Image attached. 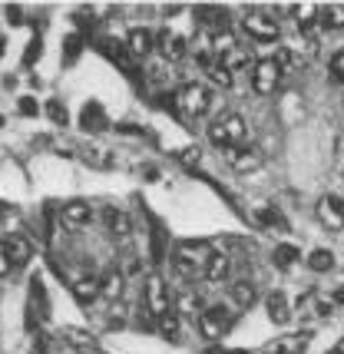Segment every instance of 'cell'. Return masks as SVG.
<instances>
[{
    "instance_id": "6da1fadb",
    "label": "cell",
    "mask_w": 344,
    "mask_h": 354,
    "mask_svg": "<svg viewBox=\"0 0 344 354\" xmlns=\"http://www.w3.org/2000/svg\"><path fill=\"white\" fill-rule=\"evenodd\" d=\"M172 100H175V113L186 116V120H199L212 106V93L205 90L202 83H182Z\"/></svg>"
},
{
    "instance_id": "7a4b0ae2",
    "label": "cell",
    "mask_w": 344,
    "mask_h": 354,
    "mask_svg": "<svg viewBox=\"0 0 344 354\" xmlns=\"http://www.w3.org/2000/svg\"><path fill=\"white\" fill-rule=\"evenodd\" d=\"M209 139L222 146V149H235V146H245V139H249V123L238 116V113H229V116H222L216 123L209 126Z\"/></svg>"
},
{
    "instance_id": "3957f363",
    "label": "cell",
    "mask_w": 344,
    "mask_h": 354,
    "mask_svg": "<svg viewBox=\"0 0 344 354\" xmlns=\"http://www.w3.org/2000/svg\"><path fill=\"white\" fill-rule=\"evenodd\" d=\"M209 252H212V248H205V245H182V248H175V252H172V272H175V278H182V281L199 278V275H202V268H205Z\"/></svg>"
},
{
    "instance_id": "277c9868",
    "label": "cell",
    "mask_w": 344,
    "mask_h": 354,
    "mask_svg": "<svg viewBox=\"0 0 344 354\" xmlns=\"http://www.w3.org/2000/svg\"><path fill=\"white\" fill-rule=\"evenodd\" d=\"M229 328H232V311L225 308V305H209V308L199 315V331H202V338H209V341H219Z\"/></svg>"
},
{
    "instance_id": "5b68a950",
    "label": "cell",
    "mask_w": 344,
    "mask_h": 354,
    "mask_svg": "<svg viewBox=\"0 0 344 354\" xmlns=\"http://www.w3.org/2000/svg\"><path fill=\"white\" fill-rule=\"evenodd\" d=\"M278 83H282V66L275 60H258L251 66V90L268 96V93L278 90Z\"/></svg>"
},
{
    "instance_id": "8992f818",
    "label": "cell",
    "mask_w": 344,
    "mask_h": 354,
    "mask_svg": "<svg viewBox=\"0 0 344 354\" xmlns=\"http://www.w3.org/2000/svg\"><path fill=\"white\" fill-rule=\"evenodd\" d=\"M47 308H50V301H47L44 278L33 275L30 278V298H27V328H30V331H37V324L47 318Z\"/></svg>"
},
{
    "instance_id": "52a82bcc",
    "label": "cell",
    "mask_w": 344,
    "mask_h": 354,
    "mask_svg": "<svg viewBox=\"0 0 344 354\" xmlns=\"http://www.w3.org/2000/svg\"><path fill=\"white\" fill-rule=\"evenodd\" d=\"M242 30L249 33L251 40H258V44H271V40H278V20H271L268 14H245L242 20Z\"/></svg>"
},
{
    "instance_id": "ba28073f",
    "label": "cell",
    "mask_w": 344,
    "mask_h": 354,
    "mask_svg": "<svg viewBox=\"0 0 344 354\" xmlns=\"http://www.w3.org/2000/svg\"><path fill=\"white\" fill-rule=\"evenodd\" d=\"M146 308L153 311V318H162L166 311H172V295H169L166 278L153 275L146 281Z\"/></svg>"
},
{
    "instance_id": "9c48e42d",
    "label": "cell",
    "mask_w": 344,
    "mask_h": 354,
    "mask_svg": "<svg viewBox=\"0 0 344 354\" xmlns=\"http://www.w3.org/2000/svg\"><path fill=\"white\" fill-rule=\"evenodd\" d=\"M93 222V205L90 202H66L60 209V225L66 232H79V229H86Z\"/></svg>"
},
{
    "instance_id": "30bf717a",
    "label": "cell",
    "mask_w": 344,
    "mask_h": 354,
    "mask_svg": "<svg viewBox=\"0 0 344 354\" xmlns=\"http://www.w3.org/2000/svg\"><path fill=\"white\" fill-rule=\"evenodd\" d=\"M186 46H189L186 37L169 30V27H162V30L156 33V50L162 53V60H182V57H186Z\"/></svg>"
},
{
    "instance_id": "8fae6325",
    "label": "cell",
    "mask_w": 344,
    "mask_h": 354,
    "mask_svg": "<svg viewBox=\"0 0 344 354\" xmlns=\"http://www.w3.org/2000/svg\"><path fill=\"white\" fill-rule=\"evenodd\" d=\"M318 218L321 225L331 232H341L344 229V199L341 196H325L318 202Z\"/></svg>"
},
{
    "instance_id": "7c38bea8",
    "label": "cell",
    "mask_w": 344,
    "mask_h": 354,
    "mask_svg": "<svg viewBox=\"0 0 344 354\" xmlns=\"http://www.w3.org/2000/svg\"><path fill=\"white\" fill-rule=\"evenodd\" d=\"M126 50H129L133 60H146L156 50V33H149L146 27H133L129 37H126Z\"/></svg>"
},
{
    "instance_id": "4fadbf2b",
    "label": "cell",
    "mask_w": 344,
    "mask_h": 354,
    "mask_svg": "<svg viewBox=\"0 0 344 354\" xmlns=\"http://www.w3.org/2000/svg\"><path fill=\"white\" fill-rule=\"evenodd\" d=\"M225 159L235 172H255L262 166V153L255 146H235V149H225Z\"/></svg>"
},
{
    "instance_id": "5bb4252c",
    "label": "cell",
    "mask_w": 344,
    "mask_h": 354,
    "mask_svg": "<svg viewBox=\"0 0 344 354\" xmlns=\"http://www.w3.org/2000/svg\"><path fill=\"white\" fill-rule=\"evenodd\" d=\"M229 272H232V259H229L225 252H209V259H205V268H202L205 281L219 285V281H225V278H229Z\"/></svg>"
},
{
    "instance_id": "9a60e30c",
    "label": "cell",
    "mask_w": 344,
    "mask_h": 354,
    "mask_svg": "<svg viewBox=\"0 0 344 354\" xmlns=\"http://www.w3.org/2000/svg\"><path fill=\"white\" fill-rule=\"evenodd\" d=\"M99 53H103V57H110L116 66H123L126 73H133V57H129L126 44H120L116 37H103V40H99Z\"/></svg>"
},
{
    "instance_id": "2e32d148",
    "label": "cell",
    "mask_w": 344,
    "mask_h": 354,
    "mask_svg": "<svg viewBox=\"0 0 344 354\" xmlns=\"http://www.w3.org/2000/svg\"><path fill=\"white\" fill-rule=\"evenodd\" d=\"M103 225H106V232L116 235V239H126V235L133 232L129 216H126L123 209H116V205H106V209H103Z\"/></svg>"
},
{
    "instance_id": "e0dca14e",
    "label": "cell",
    "mask_w": 344,
    "mask_h": 354,
    "mask_svg": "<svg viewBox=\"0 0 344 354\" xmlns=\"http://www.w3.org/2000/svg\"><path fill=\"white\" fill-rule=\"evenodd\" d=\"M79 126L86 129V133H103L110 120H106V109L99 106V103H86V106L79 109Z\"/></svg>"
},
{
    "instance_id": "ac0fdd59",
    "label": "cell",
    "mask_w": 344,
    "mask_h": 354,
    "mask_svg": "<svg viewBox=\"0 0 344 354\" xmlns=\"http://www.w3.org/2000/svg\"><path fill=\"white\" fill-rule=\"evenodd\" d=\"M265 311H268V322L271 324H288L292 322V305L282 292H271L265 298Z\"/></svg>"
},
{
    "instance_id": "d6986e66",
    "label": "cell",
    "mask_w": 344,
    "mask_h": 354,
    "mask_svg": "<svg viewBox=\"0 0 344 354\" xmlns=\"http://www.w3.org/2000/svg\"><path fill=\"white\" fill-rule=\"evenodd\" d=\"M123 288H126L123 272H120V268H106L103 278H99V295H103V298H110V301H116V298L123 295Z\"/></svg>"
},
{
    "instance_id": "ffe728a7",
    "label": "cell",
    "mask_w": 344,
    "mask_h": 354,
    "mask_svg": "<svg viewBox=\"0 0 344 354\" xmlns=\"http://www.w3.org/2000/svg\"><path fill=\"white\" fill-rule=\"evenodd\" d=\"M202 295L199 292H182L179 298H175V315L179 318H199L202 315Z\"/></svg>"
},
{
    "instance_id": "44dd1931",
    "label": "cell",
    "mask_w": 344,
    "mask_h": 354,
    "mask_svg": "<svg viewBox=\"0 0 344 354\" xmlns=\"http://www.w3.org/2000/svg\"><path fill=\"white\" fill-rule=\"evenodd\" d=\"M318 24H321V30H344V7L341 3L318 7Z\"/></svg>"
},
{
    "instance_id": "7402d4cb",
    "label": "cell",
    "mask_w": 344,
    "mask_h": 354,
    "mask_svg": "<svg viewBox=\"0 0 344 354\" xmlns=\"http://www.w3.org/2000/svg\"><path fill=\"white\" fill-rule=\"evenodd\" d=\"M219 63L229 70V73H232V77H235V73H242V70H251V66H255V60H251V53L245 50V46H235L232 53H225Z\"/></svg>"
},
{
    "instance_id": "603a6c76",
    "label": "cell",
    "mask_w": 344,
    "mask_h": 354,
    "mask_svg": "<svg viewBox=\"0 0 344 354\" xmlns=\"http://www.w3.org/2000/svg\"><path fill=\"white\" fill-rule=\"evenodd\" d=\"M73 298H77L79 305H93L96 298H99V278H77L73 281Z\"/></svg>"
},
{
    "instance_id": "cb8c5ba5",
    "label": "cell",
    "mask_w": 344,
    "mask_h": 354,
    "mask_svg": "<svg viewBox=\"0 0 344 354\" xmlns=\"http://www.w3.org/2000/svg\"><path fill=\"white\" fill-rule=\"evenodd\" d=\"M3 245H7V255H10V262H14V265H27L33 259V245L27 242V239H23V235L7 239Z\"/></svg>"
},
{
    "instance_id": "d4e9b609",
    "label": "cell",
    "mask_w": 344,
    "mask_h": 354,
    "mask_svg": "<svg viewBox=\"0 0 344 354\" xmlns=\"http://www.w3.org/2000/svg\"><path fill=\"white\" fill-rule=\"evenodd\" d=\"M255 298H258L255 281H249V278H238V281L232 285V301L238 305V308H251V305H255Z\"/></svg>"
},
{
    "instance_id": "484cf974",
    "label": "cell",
    "mask_w": 344,
    "mask_h": 354,
    "mask_svg": "<svg viewBox=\"0 0 344 354\" xmlns=\"http://www.w3.org/2000/svg\"><path fill=\"white\" fill-rule=\"evenodd\" d=\"M156 331L166 341H172V344H175V341H179V331H182V318H179L175 311H166L162 318H156Z\"/></svg>"
},
{
    "instance_id": "4316f807",
    "label": "cell",
    "mask_w": 344,
    "mask_h": 354,
    "mask_svg": "<svg viewBox=\"0 0 344 354\" xmlns=\"http://www.w3.org/2000/svg\"><path fill=\"white\" fill-rule=\"evenodd\" d=\"M199 20H202L205 27H212L216 33H222V30H225V20H229V14H225L222 7H209V3H205V7H199Z\"/></svg>"
},
{
    "instance_id": "83f0119b",
    "label": "cell",
    "mask_w": 344,
    "mask_h": 354,
    "mask_svg": "<svg viewBox=\"0 0 344 354\" xmlns=\"http://www.w3.org/2000/svg\"><path fill=\"white\" fill-rule=\"evenodd\" d=\"M298 259H301V252H298L295 245H288V242L271 252V262H275V268H282V272H288V268H292Z\"/></svg>"
},
{
    "instance_id": "f1b7e54d",
    "label": "cell",
    "mask_w": 344,
    "mask_h": 354,
    "mask_svg": "<svg viewBox=\"0 0 344 354\" xmlns=\"http://www.w3.org/2000/svg\"><path fill=\"white\" fill-rule=\"evenodd\" d=\"M308 268L318 272V275H321V272H331V268H334V255H331L328 248H314L312 255H308Z\"/></svg>"
},
{
    "instance_id": "f546056e",
    "label": "cell",
    "mask_w": 344,
    "mask_h": 354,
    "mask_svg": "<svg viewBox=\"0 0 344 354\" xmlns=\"http://www.w3.org/2000/svg\"><path fill=\"white\" fill-rule=\"evenodd\" d=\"M205 73H209V80H212L216 86H222V90H229V86H232V83H235V77H232V73H229V70H225V66H222L219 60L212 63V66H209Z\"/></svg>"
},
{
    "instance_id": "4dcf8cb0",
    "label": "cell",
    "mask_w": 344,
    "mask_h": 354,
    "mask_svg": "<svg viewBox=\"0 0 344 354\" xmlns=\"http://www.w3.org/2000/svg\"><path fill=\"white\" fill-rule=\"evenodd\" d=\"M83 53V33H70L66 40H63V60L73 63Z\"/></svg>"
},
{
    "instance_id": "1f68e13d",
    "label": "cell",
    "mask_w": 344,
    "mask_h": 354,
    "mask_svg": "<svg viewBox=\"0 0 344 354\" xmlns=\"http://www.w3.org/2000/svg\"><path fill=\"white\" fill-rule=\"evenodd\" d=\"M44 113H47V116L57 126H66V123H70V113H66V106H63L60 100H47V103H44Z\"/></svg>"
},
{
    "instance_id": "d6a6232c",
    "label": "cell",
    "mask_w": 344,
    "mask_h": 354,
    "mask_svg": "<svg viewBox=\"0 0 344 354\" xmlns=\"http://www.w3.org/2000/svg\"><path fill=\"white\" fill-rule=\"evenodd\" d=\"M275 63L282 66V73H292V70H298V66H301V57H298L295 50L282 46V50H278V57H275Z\"/></svg>"
},
{
    "instance_id": "836d02e7",
    "label": "cell",
    "mask_w": 344,
    "mask_h": 354,
    "mask_svg": "<svg viewBox=\"0 0 344 354\" xmlns=\"http://www.w3.org/2000/svg\"><path fill=\"white\" fill-rule=\"evenodd\" d=\"M179 162H182L186 169H199V162H202V149H195V146H186V149L179 153Z\"/></svg>"
},
{
    "instance_id": "e575fe53",
    "label": "cell",
    "mask_w": 344,
    "mask_h": 354,
    "mask_svg": "<svg viewBox=\"0 0 344 354\" xmlns=\"http://www.w3.org/2000/svg\"><path fill=\"white\" fill-rule=\"evenodd\" d=\"M77 33H90V30H96V17L90 14V10H77Z\"/></svg>"
},
{
    "instance_id": "d590c367",
    "label": "cell",
    "mask_w": 344,
    "mask_h": 354,
    "mask_svg": "<svg viewBox=\"0 0 344 354\" xmlns=\"http://www.w3.org/2000/svg\"><path fill=\"white\" fill-rule=\"evenodd\" d=\"M258 222H265V225H275V229H285V218L275 212V209H262L258 212Z\"/></svg>"
},
{
    "instance_id": "8d00e7d4",
    "label": "cell",
    "mask_w": 344,
    "mask_h": 354,
    "mask_svg": "<svg viewBox=\"0 0 344 354\" xmlns=\"http://www.w3.org/2000/svg\"><path fill=\"white\" fill-rule=\"evenodd\" d=\"M37 57H40V37H33L30 44H27V50H23V66H33Z\"/></svg>"
},
{
    "instance_id": "74e56055",
    "label": "cell",
    "mask_w": 344,
    "mask_h": 354,
    "mask_svg": "<svg viewBox=\"0 0 344 354\" xmlns=\"http://www.w3.org/2000/svg\"><path fill=\"white\" fill-rule=\"evenodd\" d=\"M17 109H20V116H37V113H40V106H37V100H33V96H20Z\"/></svg>"
},
{
    "instance_id": "f35d334b",
    "label": "cell",
    "mask_w": 344,
    "mask_h": 354,
    "mask_svg": "<svg viewBox=\"0 0 344 354\" xmlns=\"http://www.w3.org/2000/svg\"><path fill=\"white\" fill-rule=\"evenodd\" d=\"M7 24H10V27H20V24H27V20H23V7H17V3H7Z\"/></svg>"
},
{
    "instance_id": "ab89813d",
    "label": "cell",
    "mask_w": 344,
    "mask_h": 354,
    "mask_svg": "<svg viewBox=\"0 0 344 354\" xmlns=\"http://www.w3.org/2000/svg\"><path fill=\"white\" fill-rule=\"evenodd\" d=\"M331 73H334V80H341L344 83V50L331 57Z\"/></svg>"
},
{
    "instance_id": "60d3db41",
    "label": "cell",
    "mask_w": 344,
    "mask_h": 354,
    "mask_svg": "<svg viewBox=\"0 0 344 354\" xmlns=\"http://www.w3.org/2000/svg\"><path fill=\"white\" fill-rule=\"evenodd\" d=\"M10 268H14V262H10V255H7V245L0 242V278L10 275Z\"/></svg>"
},
{
    "instance_id": "b9f144b4",
    "label": "cell",
    "mask_w": 344,
    "mask_h": 354,
    "mask_svg": "<svg viewBox=\"0 0 344 354\" xmlns=\"http://www.w3.org/2000/svg\"><path fill=\"white\" fill-rule=\"evenodd\" d=\"M116 129H120V133H126V136H146V133H142L136 123H120Z\"/></svg>"
},
{
    "instance_id": "7bdbcfd3",
    "label": "cell",
    "mask_w": 344,
    "mask_h": 354,
    "mask_svg": "<svg viewBox=\"0 0 344 354\" xmlns=\"http://www.w3.org/2000/svg\"><path fill=\"white\" fill-rule=\"evenodd\" d=\"M334 351H338V354H344V338L338 341V344H334Z\"/></svg>"
},
{
    "instance_id": "ee69618b",
    "label": "cell",
    "mask_w": 344,
    "mask_h": 354,
    "mask_svg": "<svg viewBox=\"0 0 344 354\" xmlns=\"http://www.w3.org/2000/svg\"><path fill=\"white\" fill-rule=\"evenodd\" d=\"M3 46H7V44H3V37H0V57H3Z\"/></svg>"
},
{
    "instance_id": "f6af8a7d",
    "label": "cell",
    "mask_w": 344,
    "mask_h": 354,
    "mask_svg": "<svg viewBox=\"0 0 344 354\" xmlns=\"http://www.w3.org/2000/svg\"><path fill=\"white\" fill-rule=\"evenodd\" d=\"M3 123H7V120H3V113H0V126H3Z\"/></svg>"
},
{
    "instance_id": "bcb514c9",
    "label": "cell",
    "mask_w": 344,
    "mask_h": 354,
    "mask_svg": "<svg viewBox=\"0 0 344 354\" xmlns=\"http://www.w3.org/2000/svg\"><path fill=\"white\" fill-rule=\"evenodd\" d=\"M328 354H338V351H328Z\"/></svg>"
}]
</instances>
